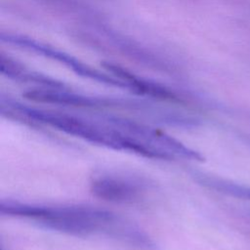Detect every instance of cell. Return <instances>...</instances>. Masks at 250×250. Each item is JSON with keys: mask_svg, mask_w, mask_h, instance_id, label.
I'll list each match as a JSON object with an SVG mask.
<instances>
[{"mask_svg": "<svg viewBox=\"0 0 250 250\" xmlns=\"http://www.w3.org/2000/svg\"><path fill=\"white\" fill-rule=\"evenodd\" d=\"M0 213L30 219L45 229L75 235L121 232L116 228L119 222L115 214L86 205L49 206L2 200Z\"/></svg>", "mask_w": 250, "mask_h": 250, "instance_id": "obj_1", "label": "cell"}, {"mask_svg": "<svg viewBox=\"0 0 250 250\" xmlns=\"http://www.w3.org/2000/svg\"><path fill=\"white\" fill-rule=\"evenodd\" d=\"M23 113L34 120L62 131L68 135L83 139L89 143L106 146L115 150L134 152L147 158L153 153L145 145L124 133L114 125L109 117L100 122L64 113L48 112L34 109H22Z\"/></svg>", "mask_w": 250, "mask_h": 250, "instance_id": "obj_2", "label": "cell"}, {"mask_svg": "<svg viewBox=\"0 0 250 250\" xmlns=\"http://www.w3.org/2000/svg\"><path fill=\"white\" fill-rule=\"evenodd\" d=\"M91 190L97 197L105 201L130 203L140 198L143 185L128 177L106 174L93 179Z\"/></svg>", "mask_w": 250, "mask_h": 250, "instance_id": "obj_3", "label": "cell"}]
</instances>
